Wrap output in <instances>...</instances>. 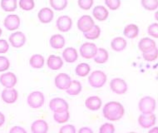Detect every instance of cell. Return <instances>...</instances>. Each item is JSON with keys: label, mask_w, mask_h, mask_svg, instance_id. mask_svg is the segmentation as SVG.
Here are the masks:
<instances>
[{"label": "cell", "mask_w": 158, "mask_h": 133, "mask_svg": "<svg viewBox=\"0 0 158 133\" xmlns=\"http://www.w3.org/2000/svg\"><path fill=\"white\" fill-rule=\"evenodd\" d=\"M125 114V108L123 104L118 102H108L102 107L103 117L111 122H117L123 117Z\"/></svg>", "instance_id": "cell-1"}, {"label": "cell", "mask_w": 158, "mask_h": 133, "mask_svg": "<svg viewBox=\"0 0 158 133\" xmlns=\"http://www.w3.org/2000/svg\"><path fill=\"white\" fill-rule=\"evenodd\" d=\"M107 77L101 70L93 71L88 77V83L93 88H101L106 84Z\"/></svg>", "instance_id": "cell-2"}, {"label": "cell", "mask_w": 158, "mask_h": 133, "mask_svg": "<svg viewBox=\"0 0 158 133\" xmlns=\"http://www.w3.org/2000/svg\"><path fill=\"white\" fill-rule=\"evenodd\" d=\"M27 103L32 109L41 108L45 103L44 94L40 91H34L29 93L27 98Z\"/></svg>", "instance_id": "cell-3"}, {"label": "cell", "mask_w": 158, "mask_h": 133, "mask_svg": "<svg viewBox=\"0 0 158 133\" xmlns=\"http://www.w3.org/2000/svg\"><path fill=\"white\" fill-rule=\"evenodd\" d=\"M156 108V102L155 98L150 96H146L141 98V100L138 102V109L142 113L148 114V113H153Z\"/></svg>", "instance_id": "cell-4"}, {"label": "cell", "mask_w": 158, "mask_h": 133, "mask_svg": "<svg viewBox=\"0 0 158 133\" xmlns=\"http://www.w3.org/2000/svg\"><path fill=\"white\" fill-rule=\"evenodd\" d=\"M110 88L112 93L117 95H123L127 92L128 86L124 79L120 77H115L110 81Z\"/></svg>", "instance_id": "cell-5"}, {"label": "cell", "mask_w": 158, "mask_h": 133, "mask_svg": "<svg viewBox=\"0 0 158 133\" xmlns=\"http://www.w3.org/2000/svg\"><path fill=\"white\" fill-rule=\"evenodd\" d=\"M98 50V47L93 43H84L79 48V52L85 59H93Z\"/></svg>", "instance_id": "cell-6"}, {"label": "cell", "mask_w": 158, "mask_h": 133, "mask_svg": "<svg viewBox=\"0 0 158 133\" xmlns=\"http://www.w3.org/2000/svg\"><path fill=\"white\" fill-rule=\"evenodd\" d=\"M8 41L11 44L12 47H14V48H21L23 47L27 42V38L26 36L23 32L20 31H17L12 33L11 35L8 38Z\"/></svg>", "instance_id": "cell-7"}, {"label": "cell", "mask_w": 158, "mask_h": 133, "mask_svg": "<svg viewBox=\"0 0 158 133\" xmlns=\"http://www.w3.org/2000/svg\"><path fill=\"white\" fill-rule=\"evenodd\" d=\"M94 25H95L94 20L90 15H82L81 18H79L77 23V28L82 33H87V31H89Z\"/></svg>", "instance_id": "cell-8"}, {"label": "cell", "mask_w": 158, "mask_h": 133, "mask_svg": "<svg viewBox=\"0 0 158 133\" xmlns=\"http://www.w3.org/2000/svg\"><path fill=\"white\" fill-rule=\"evenodd\" d=\"M156 122V117L153 113L144 114L142 113L138 117V124L143 129H148L154 127Z\"/></svg>", "instance_id": "cell-9"}, {"label": "cell", "mask_w": 158, "mask_h": 133, "mask_svg": "<svg viewBox=\"0 0 158 133\" xmlns=\"http://www.w3.org/2000/svg\"><path fill=\"white\" fill-rule=\"evenodd\" d=\"M21 19L17 14H8L3 21V25L8 31H15L20 27Z\"/></svg>", "instance_id": "cell-10"}, {"label": "cell", "mask_w": 158, "mask_h": 133, "mask_svg": "<svg viewBox=\"0 0 158 133\" xmlns=\"http://www.w3.org/2000/svg\"><path fill=\"white\" fill-rule=\"evenodd\" d=\"M49 108L52 112H58L69 109V105L63 98H55L49 102Z\"/></svg>", "instance_id": "cell-11"}, {"label": "cell", "mask_w": 158, "mask_h": 133, "mask_svg": "<svg viewBox=\"0 0 158 133\" xmlns=\"http://www.w3.org/2000/svg\"><path fill=\"white\" fill-rule=\"evenodd\" d=\"M56 26L57 28L62 33H67L70 31L73 27V20L69 16L63 15L58 17V19L56 21Z\"/></svg>", "instance_id": "cell-12"}, {"label": "cell", "mask_w": 158, "mask_h": 133, "mask_svg": "<svg viewBox=\"0 0 158 133\" xmlns=\"http://www.w3.org/2000/svg\"><path fill=\"white\" fill-rule=\"evenodd\" d=\"M18 82V78L14 73L8 72L5 73L1 74L0 76V83L5 88H12L15 87Z\"/></svg>", "instance_id": "cell-13"}, {"label": "cell", "mask_w": 158, "mask_h": 133, "mask_svg": "<svg viewBox=\"0 0 158 133\" xmlns=\"http://www.w3.org/2000/svg\"><path fill=\"white\" fill-rule=\"evenodd\" d=\"M1 98L5 103L13 104L16 102L18 98H19V92L14 87L5 88L2 91Z\"/></svg>", "instance_id": "cell-14"}, {"label": "cell", "mask_w": 158, "mask_h": 133, "mask_svg": "<svg viewBox=\"0 0 158 133\" xmlns=\"http://www.w3.org/2000/svg\"><path fill=\"white\" fill-rule=\"evenodd\" d=\"M71 77L67 73H59L55 77L54 84L57 89L65 91L71 83Z\"/></svg>", "instance_id": "cell-15"}, {"label": "cell", "mask_w": 158, "mask_h": 133, "mask_svg": "<svg viewBox=\"0 0 158 133\" xmlns=\"http://www.w3.org/2000/svg\"><path fill=\"white\" fill-rule=\"evenodd\" d=\"M38 19L42 23H49L54 19V13L50 8H43L38 12Z\"/></svg>", "instance_id": "cell-16"}, {"label": "cell", "mask_w": 158, "mask_h": 133, "mask_svg": "<svg viewBox=\"0 0 158 133\" xmlns=\"http://www.w3.org/2000/svg\"><path fill=\"white\" fill-rule=\"evenodd\" d=\"M47 66L51 70H59L63 68V59L57 55H50L47 60Z\"/></svg>", "instance_id": "cell-17"}, {"label": "cell", "mask_w": 158, "mask_h": 133, "mask_svg": "<svg viewBox=\"0 0 158 133\" xmlns=\"http://www.w3.org/2000/svg\"><path fill=\"white\" fill-rule=\"evenodd\" d=\"M102 105V99L98 96H91L85 101V106L90 111H98Z\"/></svg>", "instance_id": "cell-18"}, {"label": "cell", "mask_w": 158, "mask_h": 133, "mask_svg": "<svg viewBox=\"0 0 158 133\" xmlns=\"http://www.w3.org/2000/svg\"><path fill=\"white\" fill-rule=\"evenodd\" d=\"M62 56H63V59L65 62H67L68 63H73L78 58V52L76 48L68 47L63 50Z\"/></svg>", "instance_id": "cell-19"}, {"label": "cell", "mask_w": 158, "mask_h": 133, "mask_svg": "<svg viewBox=\"0 0 158 133\" xmlns=\"http://www.w3.org/2000/svg\"><path fill=\"white\" fill-rule=\"evenodd\" d=\"M93 15L96 20H98L99 22H103L106 20L109 16V12L107 11V9L103 6L98 5L93 8Z\"/></svg>", "instance_id": "cell-20"}, {"label": "cell", "mask_w": 158, "mask_h": 133, "mask_svg": "<svg viewBox=\"0 0 158 133\" xmlns=\"http://www.w3.org/2000/svg\"><path fill=\"white\" fill-rule=\"evenodd\" d=\"M155 48H156V44L155 41L150 38H142L138 43V48L142 53L149 52Z\"/></svg>", "instance_id": "cell-21"}, {"label": "cell", "mask_w": 158, "mask_h": 133, "mask_svg": "<svg viewBox=\"0 0 158 133\" xmlns=\"http://www.w3.org/2000/svg\"><path fill=\"white\" fill-rule=\"evenodd\" d=\"M48 131V124L42 119L36 120L31 125V131L33 133H46Z\"/></svg>", "instance_id": "cell-22"}, {"label": "cell", "mask_w": 158, "mask_h": 133, "mask_svg": "<svg viewBox=\"0 0 158 133\" xmlns=\"http://www.w3.org/2000/svg\"><path fill=\"white\" fill-rule=\"evenodd\" d=\"M127 46V42L123 37H116L111 42V48L115 52H123Z\"/></svg>", "instance_id": "cell-23"}, {"label": "cell", "mask_w": 158, "mask_h": 133, "mask_svg": "<svg viewBox=\"0 0 158 133\" xmlns=\"http://www.w3.org/2000/svg\"><path fill=\"white\" fill-rule=\"evenodd\" d=\"M49 44L53 49H62L66 44V40L64 37L61 34H54L49 39Z\"/></svg>", "instance_id": "cell-24"}, {"label": "cell", "mask_w": 158, "mask_h": 133, "mask_svg": "<svg viewBox=\"0 0 158 133\" xmlns=\"http://www.w3.org/2000/svg\"><path fill=\"white\" fill-rule=\"evenodd\" d=\"M108 58H109V53L107 52V50L103 48H98L97 52L93 59L94 60L95 63L98 64H103L108 61Z\"/></svg>", "instance_id": "cell-25"}, {"label": "cell", "mask_w": 158, "mask_h": 133, "mask_svg": "<svg viewBox=\"0 0 158 133\" xmlns=\"http://www.w3.org/2000/svg\"><path fill=\"white\" fill-rule=\"evenodd\" d=\"M123 35L129 39L136 38L139 35V27L137 25L134 24V23H130V24L127 25L123 30Z\"/></svg>", "instance_id": "cell-26"}, {"label": "cell", "mask_w": 158, "mask_h": 133, "mask_svg": "<svg viewBox=\"0 0 158 133\" xmlns=\"http://www.w3.org/2000/svg\"><path fill=\"white\" fill-rule=\"evenodd\" d=\"M82 90V83L77 80H72L69 87L65 90L66 93L70 96H77L81 93Z\"/></svg>", "instance_id": "cell-27"}, {"label": "cell", "mask_w": 158, "mask_h": 133, "mask_svg": "<svg viewBox=\"0 0 158 133\" xmlns=\"http://www.w3.org/2000/svg\"><path fill=\"white\" fill-rule=\"evenodd\" d=\"M45 59L41 54H33L29 59V65L34 69H40L44 68Z\"/></svg>", "instance_id": "cell-28"}, {"label": "cell", "mask_w": 158, "mask_h": 133, "mask_svg": "<svg viewBox=\"0 0 158 133\" xmlns=\"http://www.w3.org/2000/svg\"><path fill=\"white\" fill-rule=\"evenodd\" d=\"M1 8L4 12L12 13L14 12L18 8L17 0H1Z\"/></svg>", "instance_id": "cell-29"}, {"label": "cell", "mask_w": 158, "mask_h": 133, "mask_svg": "<svg viewBox=\"0 0 158 133\" xmlns=\"http://www.w3.org/2000/svg\"><path fill=\"white\" fill-rule=\"evenodd\" d=\"M91 67L89 64L86 63H79L78 65H77L75 68V73L77 76L81 77H85L88 74L90 73Z\"/></svg>", "instance_id": "cell-30"}, {"label": "cell", "mask_w": 158, "mask_h": 133, "mask_svg": "<svg viewBox=\"0 0 158 133\" xmlns=\"http://www.w3.org/2000/svg\"><path fill=\"white\" fill-rule=\"evenodd\" d=\"M102 30L98 25H94L89 31L83 33V35L88 40H96L101 35Z\"/></svg>", "instance_id": "cell-31"}, {"label": "cell", "mask_w": 158, "mask_h": 133, "mask_svg": "<svg viewBox=\"0 0 158 133\" xmlns=\"http://www.w3.org/2000/svg\"><path fill=\"white\" fill-rule=\"evenodd\" d=\"M70 118V113L68 110L63 111H58V112H53V119L57 123L63 124L68 122Z\"/></svg>", "instance_id": "cell-32"}, {"label": "cell", "mask_w": 158, "mask_h": 133, "mask_svg": "<svg viewBox=\"0 0 158 133\" xmlns=\"http://www.w3.org/2000/svg\"><path fill=\"white\" fill-rule=\"evenodd\" d=\"M50 6L56 11H63L68 5V0H49Z\"/></svg>", "instance_id": "cell-33"}, {"label": "cell", "mask_w": 158, "mask_h": 133, "mask_svg": "<svg viewBox=\"0 0 158 133\" xmlns=\"http://www.w3.org/2000/svg\"><path fill=\"white\" fill-rule=\"evenodd\" d=\"M141 4L147 11H155L158 8V0H141Z\"/></svg>", "instance_id": "cell-34"}, {"label": "cell", "mask_w": 158, "mask_h": 133, "mask_svg": "<svg viewBox=\"0 0 158 133\" xmlns=\"http://www.w3.org/2000/svg\"><path fill=\"white\" fill-rule=\"evenodd\" d=\"M142 57L145 61L147 62H154L157 59L158 57V49L157 47L151 50L149 52H143L142 53Z\"/></svg>", "instance_id": "cell-35"}, {"label": "cell", "mask_w": 158, "mask_h": 133, "mask_svg": "<svg viewBox=\"0 0 158 133\" xmlns=\"http://www.w3.org/2000/svg\"><path fill=\"white\" fill-rule=\"evenodd\" d=\"M19 5L24 11H31L35 7L34 0H19Z\"/></svg>", "instance_id": "cell-36"}, {"label": "cell", "mask_w": 158, "mask_h": 133, "mask_svg": "<svg viewBox=\"0 0 158 133\" xmlns=\"http://www.w3.org/2000/svg\"><path fill=\"white\" fill-rule=\"evenodd\" d=\"M105 4L111 10H117L121 7V0H104Z\"/></svg>", "instance_id": "cell-37"}, {"label": "cell", "mask_w": 158, "mask_h": 133, "mask_svg": "<svg viewBox=\"0 0 158 133\" xmlns=\"http://www.w3.org/2000/svg\"><path fill=\"white\" fill-rule=\"evenodd\" d=\"M94 0H77L79 8L82 10H89L93 7Z\"/></svg>", "instance_id": "cell-38"}, {"label": "cell", "mask_w": 158, "mask_h": 133, "mask_svg": "<svg viewBox=\"0 0 158 133\" xmlns=\"http://www.w3.org/2000/svg\"><path fill=\"white\" fill-rule=\"evenodd\" d=\"M10 68V62L5 56H0V73H3Z\"/></svg>", "instance_id": "cell-39"}, {"label": "cell", "mask_w": 158, "mask_h": 133, "mask_svg": "<svg viewBox=\"0 0 158 133\" xmlns=\"http://www.w3.org/2000/svg\"><path fill=\"white\" fill-rule=\"evenodd\" d=\"M147 33L148 35L154 38H158V23H153L149 25L147 27Z\"/></svg>", "instance_id": "cell-40"}, {"label": "cell", "mask_w": 158, "mask_h": 133, "mask_svg": "<svg viewBox=\"0 0 158 133\" xmlns=\"http://www.w3.org/2000/svg\"><path fill=\"white\" fill-rule=\"evenodd\" d=\"M114 131V125L112 123H108V122L102 124L99 128V132L100 133H113Z\"/></svg>", "instance_id": "cell-41"}, {"label": "cell", "mask_w": 158, "mask_h": 133, "mask_svg": "<svg viewBox=\"0 0 158 133\" xmlns=\"http://www.w3.org/2000/svg\"><path fill=\"white\" fill-rule=\"evenodd\" d=\"M76 127L72 124H67L60 128L59 132L60 133H76Z\"/></svg>", "instance_id": "cell-42"}, {"label": "cell", "mask_w": 158, "mask_h": 133, "mask_svg": "<svg viewBox=\"0 0 158 133\" xmlns=\"http://www.w3.org/2000/svg\"><path fill=\"white\" fill-rule=\"evenodd\" d=\"M9 49V44L5 39H0V53H6Z\"/></svg>", "instance_id": "cell-43"}, {"label": "cell", "mask_w": 158, "mask_h": 133, "mask_svg": "<svg viewBox=\"0 0 158 133\" xmlns=\"http://www.w3.org/2000/svg\"><path fill=\"white\" fill-rule=\"evenodd\" d=\"M10 133H26V130L24 128L21 127L19 126H14L9 130Z\"/></svg>", "instance_id": "cell-44"}, {"label": "cell", "mask_w": 158, "mask_h": 133, "mask_svg": "<svg viewBox=\"0 0 158 133\" xmlns=\"http://www.w3.org/2000/svg\"><path fill=\"white\" fill-rule=\"evenodd\" d=\"M79 133H92L93 130L89 127H82L78 131Z\"/></svg>", "instance_id": "cell-45"}, {"label": "cell", "mask_w": 158, "mask_h": 133, "mask_svg": "<svg viewBox=\"0 0 158 133\" xmlns=\"http://www.w3.org/2000/svg\"><path fill=\"white\" fill-rule=\"evenodd\" d=\"M5 120L6 119H5V116H4V114L0 111V127L4 125V123H5Z\"/></svg>", "instance_id": "cell-46"}, {"label": "cell", "mask_w": 158, "mask_h": 133, "mask_svg": "<svg viewBox=\"0 0 158 133\" xmlns=\"http://www.w3.org/2000/svg\"><path fill=\"white\" fill-rule=\"evenodd\" d=\"M152 128V127H151ZM149 132L150 133H157L158 132V128L156 127H152V129H151V130H149Z\"/></svg>", "instance_id": "cell-47"}, {"label": "cell", "mask_w": 158, "mask_h": 133, "mask_svg": "<svg viewBox=\"0 0 158 133\" xmlns=\"http://www.w3.org/2000/svg\"><path fill=\"white\" fill-rule=\"evenodd\" d=\"M3 34V30H2V28L0 27V37H1V35Z\"/></svg>", "instance_id": "cell-48"}, {"label": "cell", "mask_w": 158, "mask_h": 133, "mask_svg": "<svg viewBox=\"0 0 158 133\" xmlns=\"http://www.w3.org/2000/svg\"><path fill=\"white\" fill-rule=\"evenodd\" d=\"M157 12H156V19H157Z\"/></svg>", "instance_id": "cell-49"}]
</instances>
